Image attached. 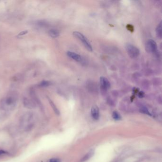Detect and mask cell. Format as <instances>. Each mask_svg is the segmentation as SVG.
I'll list each match as a JSON object with an SVG mask.
<instances>
[{"mask_svg": "<svg viewBox=\"0 0 162 162\" xmlns=\"http://www.w3.org/2000/svg\"><path fill=\"white\" fill-rule=\"evenodd\" d=\"M35 117L32 113L28 112L23 115L20 120V128L25 131L31 130L35 124Z\"/></svg>", "mask_w": 162, "mask_h": 162, "instance_id": "cell-1", "label": "cell"}, {"mask_svg": "<svg viewBox=\"0 0 162 162\" xmlns=\"http://www.w3.org/2000/svg\"><path fill=\"white\" fill-rule=\"evenodd\" d=\"M17 99L15 96H10L6 97L2 103V108L6 111L12 110L16 104Z\"/></svg>", "mask_w": 162, "mask_h": 162, "instance_id": "cell-2", "label": "cell"}, {"mask_svg": "<svg viewBox=\"0 0 162 162\" xmlns=\"http://www.w3.org/2000/svg\"><path fill=\"white\" fill-rule=\"evenodd\" d=\"M73 35L77 39L81 41V42L83 44V45L85 47L87 51H93L91 44L83 34H82L80 32L74 31L73 33Z\"/></svg>", "mask_w": 162, "mask_h": 162, "instance_id": "cell-3", "label": "cell"}, {"mask_svg": "<svg viewBox=\"0 0 162 162\" xmlns=\"http://www.w3.org/2000/svg\"><path fill=\"white\" fill-rule=\"evenodd\" d=\"M126 50L129 56L132 59L136 58L140 54V51L136 46L128 44L126 46Z\"/></svg>", "mask_w": 162, "mask_h": 162, "instance_id": "cell-4", "label": "cell"}, {"mask_svg": "<svg viewBox=\"0 0 162 162\" xmlns=\"http://www.w3.org/2000/svg\"><path fill=\"white\" fill-rule=\"evenodd\" d=\"M145 49L147 52L154 53L157 51V44L155 41L153 40H148L146 42Z\"/></svg>", "mask_w": 162, "mask_h": 162, "instance_id": "cell-5", "label": "cell"}, {"mask_svg": "<svg viewBox=\"0 0 162 162\" xmlns=\"http://www.w3.org/2000/svg\"><path fill=\"white\" fill-rule=\"evenodd\" d=\"M100 85L102 89L107 90L110 87V83L107 79L104 77H101L100 78Z\"/></svg>", "mask_w": 162, "mask_h": 162, "instance_id": "cell-6", "label": "cell"}, {"mask_svg": "<svg viewBox=\"0 0 162 162\" xmlns=\"http://www.w3.org/2000/svg\"><path fill=\"white\" fill-rule=\"evenodd\" d=\"M23 103L24 106L28 108L32 109L34 108L36 106V102L33 100V99L31 100L28 98L24 97L23 99Z\"/></svg>", "mask_w": 162, "mask_h": 162, "instance_id": "cell-7", "label": "cell"}, {"mask_svg": "<svg viewBox=\"0 0 162 162\" xmlns=\"http://www.w3.org/2000/svg\"><path fill=\"white\" fill-rule=\"evenodd\" d=\"M91 115L92 117L96 120L98 119L99 117V109L96 105L93 106L91 108Z\"/></svg>", "mask_w": 162, "mask_h": 162, "instance_id": "cell-8", "label": "cell"}, {"mask_svg": "<svg viewBox=\"0 0 162 162\" xmlns=\"http://www.w3.org/2000/svg\"><path fill=\"white\" fill-rule=\"evenodd\" d=\"M67 54L70 58L77 61H81V56L76 53L72 51H68L67 52Z\"/></svg>", "mask_w": 162, "mask_h": 162, "instance_id": "cell-9", "label": "cell"}, {"mask_svg": "<svg viewBox=\"0 0 162 162\" xmlns=\"http://www.w3.org/2000/svg\"><path fill=\"white\" fill-rule=\"evenodd\" d=\"M156 34L158 38L160 39L162 38V22H160L157 26V28L156 29Z\"/></svg>", "mask_w": 162, "mask_h": 162, "instance_id": "cell-10", "label": "cell"}, {"mask_svg": "<svg viewBox=\"0 0 162 162\" xmlns=\"http://www.w3.org/2000/svg\"><path fill=\"white\" fill-rule=\"evenodd\" d=\"M49 34L51 37L55 38H57L60 35L59 31L57 30L52 29L49 31Z\"/></svg>", "mask_w": 162, "mask_h": 162, "instance_id": "cell-11", "label": "cell"}, {"mask_svg": "<svg viewBox=\"0 0 162 162\" xmlns=\"http://www.w3.org/2000/svg\"><path fill=\"white\" fill-rule=\"evenodd\" d=\"M112 117L114 119H115L116 120H119L121 118V117H120V115L117 111H114L113 113Z\"/></svg>", "mask_w": 162, "mask_h": 162, "instance_id": "cell-12", "label": "cell"}, {"mask_svg": "<svg viewBox=\"0 0 162 162\" xmlns=\"http://www.w3.org/2000/svg\"><path fill=\"white\" fill-rule=\"evenodd\" d=\"M48 100H49V101L50 102V104H51V106H52V107L53 108L54 110L55 111L56 113H59V110L57 109V108L56 106L55 105V104H54V103L52 101V100L49 98H48Z\"/></svg>", "mask_w": 162, "mask_h": 162, "instance_id": "cell-13", "label": "cell"}, {"mask_svg": "<svg viewBox=\"0 0 162 162\" xmlns=\"http://www.w3.org/2000/svg\"><path fill=\"white\" fill-rule=\"evenodd\" d=\"M50 84H51L49 81H43L41 82L40 86H49Z\"/></svg>", "mask_w": 162, "mask_h": 162, "instance_id": "cell-14", "label": "cell"}, {"mask_svg": "<svg viewBox=\"0 0 162 162\" xmlns=\"http://www.w3.org/2000/svg\"><path fill=\"white\" fill-rule=\"evenodd\" d=\"M49 162H61V161L59 159L52 158V159H51Z\"/></svg>", "mask_w": 162, "mask_h": 162, "instance_id": "cell-15", "label": "cell"}, {"mask_svg": "<svg viewBox=\"0 0 162 162\" xmlns=\"http://www.w3.org/2000/svg\"><path fill=\"white\" fill-rule=\"evenodd\" d=\"M28 31L27 30H24L23 31H21L20 33L19 34V36H21L23 35H25L26 34H27L28 33Z\"/></svg>", "mask_w": 162, "mask_h": 162, "instance_id": "cell-16", "label": "cell"}]
</instances>
